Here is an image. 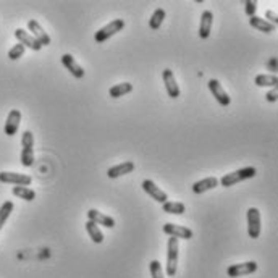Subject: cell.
Listing matches in <instances>:
<instances>
[{"mask_svg": "<svg viewBox=\"0 0 278 278\" xmlns=\"http://www.w3.org/2000/svg\"><path fill=\"white\" fill-rule=\"evenodd\" d=\"M256 168L254 167H244V168H239L236 171H232V173H226L222 180H218V183L225 186V188H230L239 181H244V180H249V178H254L256 176Z\"/></svg>", "mask_w": 278, "mask_h": 278, "instance_id": "cell-1", "label": "cell"}, {"mask_svg": "<svg viewBox=\"0 0 278 278\" xmlns=\"http://www.w3.org/2000/svg\"><path fill=\"white\" fill-rule=\"evenodd\" d=\"M21 164L31 167L34 164V134L26 130L21 136Z\"/></svg>", "mask_w": 278, "mask_h": 278, "instance_id": "cell-2", "label": "cell"}, {"mask_svg": "<svg viewBox=\"0 0 278 278\" xmlns=\"http://www.w3.org/2000/svg\"><path fill=\"white\" fill-rule=\"evenodd\" d=\"M123 28H124V21L121 20V18H118V20H113L112 23H109V24H105L104 28H100L99 31H95L94 39H95V42H97V44H102L105 41H109L112 36L120 33Z\"/></svg>", "mask_w": 278, "mask_h": 278, "instance_id": "cell-3", "label": "cell"}, {"mask_svg": "<svg viewBox=\"0 0 278 278\" xmlns=\"http://www.w3.org/2000/svg\"><path fill=\"white\" fill-rule=\"evenodd\" d=\"M178 268V239L168 238V252H167V275L175 276Z\"/></svg>", "mask_w": 278, "mask_h": 278, "instance_id": "cell-4", "label": "cell"}, {"mask_svg": "<svg viewBox=\"0 0 278 278\" xmlns=\"http://www.w3.org/2000/svg\"><path fill=\"white\" fill-rule=\"evenodd\" d=\"M247 233L252 239L261 236V212L257 207L247 209Z\"/></svg>", "mask_w": 278, "mask_h": 278, "instance_id": "cell-5", "label": "cell"}, {"mask_svg": "<svg viewBox=\"0 0 278 278\" xmlns=\"http://www.w3.org/2000/svg\"><path fill=\"white\" fill-rule=\"evenodd\" d=\"M257 270V262L249 261V262H241V264H233L228 267V276L230 278H238V276H244V275H251Z\"/></svg>", "mask_w": 278, "mask_h": 278, "instance_id": "cell-6", "label": "cell"}, {"mask_svg": "<svg viewBox=\"0 0 278 278\" xmlns=\"http://www.w3.org/2000/svg\"><path fill=\"white\" fill-rule=\"evenodd\" d=\"M0 181H2V183L15 185V186H30L31 176L24 173H15V171H2V173H0Z\"/></svg>", "mask_w": 278, "mask_h": 278, "instance_id": "cell-7", "label": "cell"}, {"mask_svg": "<svg viewBox=\"0 0 278 278\" xmlns=\"http://www.w3.org/2000/svg\"><path fill=\"white\" fill-rule=\"evenodd\" d=\"M210 92H212V95L215 97V100L222 105V107H228L230 102H232V99H230V95L226 94V91L222 88V84H220L218 80H210L207 83Z\"/></svg>", "mask_w": 278, "mask_h": 278, "instance_id": "cell-8", "label": "cell"}, {"mask_svg": "<svg viewBox=\"0 0 278 278\" xmlns=\"http://www.w3.org/2000/svg\"><path fill=\"white\" fill-rule=\"evenodd\" d=\"M164 233L171 236V238H176V239H191L194 236L193 230H191V228L175 225V223H165L164 225Z\"/></svg>", "mask_w": 278, "mask_h": 278, "instance_id": "cell-9", "label": "cell"}, {"mask_svg": "<svg viewBox=\"0 0 278 278\" xmlns=\"http://www.w3.org/2000/svg\"><path fill=\"white\" fill-rule=\"evenodd\" d=\"M142 189H144L152 199L157 200V203H160V204H165L167 200H168V196H167L165 191H162L152 180H144V181H142Z\"/></svg>", "mask_w": 278, "mask_h": 278, "instance_id": "cell-10", "label": "cell"}, {"mask_svg": "<svg viewBox=\"0 0 278 278\" xmlns=\"http://www.w3.org/2000/svg\"><path fill=\"white\" fill-rule=\"evenodd\" d=\"M28 30L31 31L30 34H31L41 45H49V44H50V41H52V39H50V36L42 30V26H41L39 23H37L36 20H30V21H28Z\"/></svg>", "mask_w": 278, "mask_h": 278, "instance_id": "cell-11", "label": "cell"}, {"mask_svg": "<svg viewBox=\"0 0 278 278\" xmlns=\"http://www.w3.org/2000/svg\"><path fill=\"white\" fill-rule=\"evenodd\" d=\"M20 123H21V112L18 109L10 110L5 121V134L7 136H15L18 128H20Z\"/></svg>", "mask_w": 278, "mask_h": 278, "instance_id": "cell-12", "label": "cell"}, {"mask_svg": "<svg viewBox=\"0 0 278 278\" xmlns=\"http://www.w3.org/2000/svg\"><path fill=\"white\" fill-rule=\"evenodd\" d=\"M162 78H164V83H165V89L168 92V95L171 99H176L180 97V86L175 80V76H173V71L165 68L164 70V74H162Z\"/></svg>", "mask_w": 278, "mask_h": 278, "instance_id": "cell-13", "label": "cell"}, {"mask_svg": "<svg viewBox=\"0 0 278 278\" xmlns=\"http://www.w3.org/2000/svg\"><path fill=\"white\" fill-rule=\"evenodd\" d=\"M62 63L66 70H70V73L74 76L76 80H81L83 76H84V70H83V66L74 60V57L70 55V54H65L62 55Z\"/></svg>", "mask_w": 278, "mask_h": 278, "instance_id": "cell-14", "label": "cell"}, {"mask_svg": "<svg viewBox=\"0 0 278 278\" xmlns=\"http://www.w3.org/2000/svg\"><path fill=\"white\" fill-rule=\"evenodd\" d=\"M212 23H214V15L210 10H204L200 15V24H199V37L200 39H207L212 31Z\"/></svg>", "mask_w": 278, "mask_h": 278, "instance_id": "cell-15", "label": "cell"}, {"mask_svg": "<svg viewBox=\"0 0 278 278\" xmlns=\"http://www.w3.org/2000/svg\"><path fill=\"white\" fill-rule=\"evenodd\" d=\"M15 37L18 41H20V44H23L24 47H30L31 50H41L42 49V45L37 42L34 37L28 33V31H24V30H21V28H18V30L15 31Z\"/></svg>", "mask_w": 278, "mask_h": 278, "instance_id": "cell-16", "label": "cell"}, {"mask_svg": "<svg viewBox=\"0 0 278 278\" xmlns=\"http://www.w3.org/2000/svg\"><path fill=\"white\" fill-rule=\"evenodd\" d=\"M88 218H89V222H94L95 225H102L105 228H113L115 226V220L112 217L105 215V214L99 212V210H95V209L88 210Z\"/></svg>", "mask_w": 278, "mask_h": 278, "instance_id": "cell-17", "label": "cell"}, {"mask_svg": "<svg viewBox=\"0 0 278 278\" xmlns=\"http://www.w3.org/2000/svg\"><path fill=\"white\" fill-rule=\"evenodd\" d=\"M133 170H134V162L127 160V162H121V164H118V165H115V167L109 168V170H107V176L112 178V180H115V178H120V176H123V175L131 173Z\"/></svg>", "mask_w": 278, "mask_h": 278, "instance_id": "cell-18", "label": "cell"}, {"mask_svg": "<svg viewBox=\"0 0 278 278\" xmlns=\"http://www.w3.org/2000/svg\"><path fill=\"white\" fill-rule=\"evenodd\" d=\"M218 186V178L215 176H210V178H204L200 181H196V183L193 185V191L196 194H203L206 193V191H210Z\"/></svg>", "mask_w": 278, "mask_h": 278, "instance_id": "cell-19", "label": "cell"}, {"mask_svg": "<svg viewBox=\"0 0 278 278\" xmlns=\"http://www.w3.org/2000/svg\"><path fill=\"white\" fill-rule=\"evenodd\" d=\"M249 24H251L252 28H256L257 31H262V33H272L275 31V26L270 24L267 20H264V18H259V16H251L249 18Z\"/></svg>", "mask_w": 278, "mask_h": 278, "instance_id": "cell-20", "label": "cell"}, {"mask_svg": "<svg viewBox=\"0 0 278 278\" xmlns=\"http://www.w3.org/2000/svg\"><path fill=\"white\" fill-rule=\"evenodd\" d=\"M254 83L259 86V88H276L278 78L275 74H257Z\"/></svg>", "mask_w": 278, "mask_h": 278, "instance_id": "cell-21", "label": "cell"}, {"mask_svg": "<svg viewBox=\"0 0 278 278\" xmlns=\"http://www.w3.org/2000/svg\"><path fill=\"white\" fill-rule=\"evenodd\" d=\"M133 91V84L131 83H120V84H115L110 88L109 94H110V97L113 99H118L121 97V95H127Z\"/></svg>", "mask_w": 278, "mask_h": 278, "instance_id": "cell-22", "label": "cell"}, {"mask_svg": "<svg viewBox=\"0 0 278 278\" xmlns=\"http://www.w3.org/2000/svg\"><path fill=\"white\" fill-rule=\"evenodd\" d=\"M12 193H13V196L20 197L23 200H28V203H31V200L36 199V193L28 186H13Z\"/></svg>", "mask_w": 278, "mask_h": 278, "instance_id": "cell-23", "label": "cell"}, {"mask_svg": "<svg viewBox=\"0 0 278 278\" xmlns=\"http://www.w3.org/2000/svg\"><path fill=\"white\" fill-rule=\"evenodd\" d=\"M86 232H88V235L91 236V239L95 243V244H100L104 241V235L100 232L99 225H95L94 222H86Z\"/></svg>", "mask_w": 278, "mask_h": 278, "instance_id": "cell-24", "label": "cell"}, {"mask_svg": "<svg viewBox=\"0 0 278 278\" xmlns=\"http://www.w3.org/2000/svg\"><path fill=\"white\" fill-rule=\"evenodd\" d=\"M162 209L167 214H173V215H183L186 206L183 203H173V200H167L165 204H162Z\"/></svg>", "mask_w": 278, "mask_h": 278, "instance_id": "cell-25", "label": "cell"}, {"mask_svg": "<svg viewBox=\"0 0 278 278\" xmlns=\"http://www.w3.org/2000/svg\"><path fill=\"white\" fill-rule=\"evenodd\" d=\"M13 209H15V206H13L12 200H7V203H4L2 206H0V230L4 228V225L8 220V217L12 215Z\"/></svg>", "mask_w": 278, "mask_h": 278, "instance_id": "cell-26", "label": "cell"}, {"mask_svg": "<svg viewBox=\"0 0 278 278\" xmlns=\"http://www.w3.org/2000/svg\"><path fill=\"white\" fill-rule=\"evenodd\" d=\"M164 20H165V10H164V8H157V10L152 13L150 20H149L150 30H159L160 24L164 23Z\"/></svg>", "mask_w": 278, "mask_h": 278, "instance_id": "cell-27", "label": "cell"}, {"mask_svg": "<svg viewBox=\"0 0 278 278\" xmlns=\"http://www.w3.org/2000/svg\"><path fill=\"white\" fill-rule=\"evenodd\" d=\"M24 54V45L18 42L16 45H13L10 50H8V59L10 60H18V59H21Z\"/></svg>", "mask_w": 278, "mask_h": 278, "instance_id": "cell-28", "label": "cell"}, {"mask_svg": "<svg viewBox=\"0 0 278 278\" xmlns=\"http://www.w3.org/2000/svg\"><path fill=\"white\" fill-rule=\"evenodd\" d=\"M149 268H150V275H152V278H165V276H164V270H162V265H160L159 261H150Z\"/></svg>", "mask_w": 278, "mask_h": 278, "instance_id": "cell-29", "label": "cell"}, {"mask_svg": "<svg viewBox=\"0 0 278 278\" xmlns=\"http://www.w3.org/2000/svg\"><path fill=\"white\" fill-rule=\"evenodd\" d=\"M244 5H246V15L249 18L256 16V10H257V2H256V0H246Z\"/></svg>", "mask_w": 278, "mask_h": 278, "instance_id": "cell-30", "label": "cell"}, {"mask_svg": "<svg viewBox=\"0 0 278 278\" xmlns=\"http://www.w3.org/2000/svg\"><path fill=\"white\" fill-rule=\"evenodd\" d=\"M265 18H268V23H270V24H273V26H276V23H278V16H276V13L273 12V10H267L265 12ZM265 18H264V20H265Z\"/></svg>", "mask_w": 278, "mask_h": 278, "instance_id": "cell-31", "label": "cell"}, {"mask_svg": "<svg viewBox=\"0 0 278 278\" xmlns=\"http://www.w3.org/2000/svg\"><path fill=\"white\" fill-rule=\"evenodd\" d=\"M276 95H278L276 88H273L272 91H268V92H267V100H268V102H275V100H276Z\"/></svg>", "mask_w": 278, "mask_h": 278, "instance_id": "cell-32", "label": "cell"}]
</instances>
